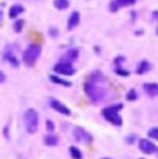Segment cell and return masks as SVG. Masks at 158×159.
Masks as SVG:
<instances>
[{
  "instance_id": "1",
  "label": "cell",
  "mask_w": 158,
  "mask_h": 159,
  "mask_svg": "<svg viewBox=\"0 0 158 159\" xmlns=\"http://www.w3.org/2000/svg\"><path fill=\"white\" fill-rule=\"evenodd\" d=\"M24 123H26V129H27L29 134H35L38 131L40 117H38L36 110H33V109L26 110V113H24Z\"/></svg>"
},
{
  "instance_id": "9",
  "label": "cell",
  "mask_w": 158,
  "mask_h": 159,
  "mask_svg": "<svg viewBox=\"0 0 158 159\" xmlns=\"http://www.w3.org/2000/svg\"><path fill=\"white\" fill-rule=\"evenodd\" d=\"M134 3H136V0H114V2L109 5V10L111 11H117L122 7H131Z\"/></svg>"
},
{
  "instance_id": "8",
  "label": "cell",
  "mask_w": 158,
  "mask_h": 159,
  "mask_svg": "<svg viewBox=\"0 0 158 159\" xmlns=\"http://www.w3.org/2000/svg\"><path fill=\"white\" fill-rule=\"evenodd\" d=\"M49 104H51V107H52V109H55L57 112H60L62 115H66V117H68V115H71L70 109L66 107V106H63L60 101H57V99H51V101H49Z\"/></svg>"
},
{
  "instance_id": "4",
  "label": "cell",
  "mask_w": 158,
  "mask_h": 159,
  "mask_svg": "<svg viewBox=\"0 0 158 159\" xmlns=\"http://www.w3.org/2000/svg\"><path fill=\"white\" fill-rule=\"evenodd\" d=\"M38 57H40V49H38V46H30V48L24 52V63H26L27 66H33Z\"/></svg>"
},
{
  "instance_id": "14",
  "label": "cell",
  "mask_w": 158,
  "mask_h": 159,
  "mask_svg": "<svg viewBox=\"0 0 158 159\" xmlns=\"http://www.w3.org/2000/svg\"><path fill=\"white\" fill-rule=\"evenodd\" d=\"M54 7L57 10H66L70 7V2L68 0H54Z\"/></svg>"
},
{
  "instance_id": "26",
  "label": "cell",
  "mask_w": 158,
  "mask_h": 159,
  "mask_svg": "<svg viewBox=\"0 0 158 159\" xmlns=\"http://www.w3.org/2000/svg\"><path fill=\"white\" fill-rule=\"evenodd\" d=\"M153 19H158V11H155V13H153Z\"/></svg>"
},
{
  "instance_id": "2",
  "label": "cell",
  "mask_w": 158,
  "mask_h": 159,
  "mask_svg": "<svg viewBox=\"0 0 158 159\" xmlns=\"http://www.w3.org/2000/svg\"><path fill=\"white\" fill-rule=\"evenodd\" d=\"M120 104L119 106H111V107H106V109H103V117L108 120V121H111L112 125H116V126H120L122 125V118H120V115H119V110H120Z\"/></svg>"
},
{
  "instance_id": "15",
  "label": "cell",
  "mask_w": 158,
  "mask_h": 159,
  "mask_svg": "<svg viewBox=\"0 0 158 159\" xmlns=\"http://www.w3.org/2000/svg\"><path fill=\"white\" fill-rule=\"evenodd\" d=\"M22 11H24V8H22L21 5H14V7L10 8V17H11V19H13V17H17V14H21Z\"/></svg>"
},
{
  "instance_id": "6",
  "label": "cell",
  "mask_w": 158,
  "mask_h": 159,
  "mask_svg": "<svg viewBox=\"0 0 158 159\" xmlns=\"http://www.w3.org/2000/svg\"><path fill=\"white\" fill-rule=\"evenodd\" d=\"M54 71L59 74H63V76H71V74H74V68L70 63H57L54 66Z\"/></svg>"
},
{
  "instance_id": "30",
  "label": "cell",
  "mask_w": 158,
  "mask_h": 159,
  "mask_svg": "<svg viewBox=\"0 0 158 159\" xmlns=\"http://www.w3.org/2000/svg\"><path fill=\"white\" fill-rule=\"evenodd\" d=\"M156 151H158V150H156Z\"/></svg>"
},
{
  "instance_id": "3",
  "label": "cell",
  "mask_w": 158,
  "mask_h": 159,
  "mask_svg": "<svg viewBox=\"0 0 158 159\" xmlns=\"http://www.w3.org/2000/svg\"><path fill=\"white\" fill-rule=\"evenodd\" d=\"M85 93L89 95V98L92 99L93 102H98V101H101L103 98H104V90L103 88H100L98 85H95V84H87L85 85Z\"/></svg>"
},
{
  "instance_id": "10",
  "label": "cell",
  "mask_w": 158,
  "mask_h": 159,
  "mask_svg": "<svg viewBox=\"0 0 158 159\" xmlns=\"http://www.w3.org/2000/svg\"><path fill=\"white\" fill-rule=\"evenodd\" d=\"M79 20H81V14H79L78 11L71 13V16H70V19H68V30H73V29L79 24Z\"/></svg>"
},
{
  "instance_id": "29",
  "label": "cell",
  "mask_w": 158,
  "mask_h": 159,
  "mask_svg": "<svg viewBox=\"0 0 158 159\" xmlns=\"http://www.w3.org/2000/svg\"><path fill=\"white\" fill-rule=\"evenodd\" d=\"M156 33H158V29H156Z\"/></svg>"
},
{
  "instance_id": "28",
  "label": "cell",
  "mask_w": 158,
  "mask_h": 159,
  "mask_svg": "<svg viewBox=\"0 0 158 159\" xmlns=\"http://www.w3.org/2000/svg\"><path fill=\"white\" fill-rule=\"evenodd\" d=\"M103 159H109V157H103Z\"/></svg>"
},
{
  "instance_id": "13",
  "label": "cell",
  "mask_w": 158,
  "mask_h": 159,
  "mask_svg": "<svg viewBox=\"0 0 158 159\" xmlns=\"http://www.w3.org/2000/svg\"><path fill=\"white\" fill-rule=\"evenodd\" d=\"M150 66H152V65H150L149 61H146V60H144V61H141V63H139V66L136 68V73H138V74H142V73H146V71H149V70H150Z\"/></svg>"
},
{
  "instance_id": "5",
  "label": "cell",
  "mask_w": 158,
  "mask_h": 159,
  "mask_svg": "<svg viewBox=\"0 0 158 159\" xmlns=\"http://www.w3.org/2000/svg\"><path fill=\"white\" fill-rule=\"evenodd\" d=\"M73 134H74V139L81 143H90L92 142V135H90L84 128H74Z\"/></svg>"
},
{
  "instance_id": "21",
  "label": "cell",
  "mask_w": 158,
  "mask_h": 159,
  "mask_svg": "<svg viewBox=\"0 0 158 159\" xmlns=\"http://www.w3.org/2000/svg\"><path fill=\"white\" fill-rule=\"evenodd\" d=\"M66 57H68L70 60H71V58H76V57H78V51H68V54H66Z\"/></svg>"
},
{
  "instance_id": "27",
  "label": "cell",
  "mask_w": 158,
  "mask_h": 159,
  "mask_svg": "<svg viewBox=\"0 0 158 159\" xmlns=\"http://www.w3.org/2000/svg\"><path fill=\"white\" fill-rule=\"evenodd\" d=\"M0 22H2V11H0Z\"/></svg>"
},
{
  "instance_id": "7",
  "label": "cell",
  "mask_w": 158,
  "mask_h": 159,
  "mask_svg": "<svg viewBox=\"0 0 158 159\" xmlns=\"http://www.w3.org/2000/svg\"><path fill=\"white\" fill-rule=\"evenodd\" d=\"M139 148H141V151L146 153V154H152V153L156 151L155 143H152V140H147V139H141V140H139Z\"/></svg>"
},
{
  "instance_id": "16",
  "label": "cell",
  "mask_w": 158,
  "mask_h": 159,
  "mask_svg": "<svg viewBox=\"0 0 158 159\" xmlns=\"http://www.w3.org/2000/svg\"><path fill=\"white\" fill-rule=\"evenodd\" d=\"M51 80H52V82H55V84L65 85V87H70V85H71V84H70L68 80H65V79H60V77H57V76H51Z\"/></svg>"
},
{
  "instance_id": "12",
  "label": "cell",
  "mask_w": 158,
  "mask_h": 159,
  "mask_svg": "<svg viewBox=\"0 0 158 159\" xmlns=\"http://www.w3.org/2000/svg\"><path fill=\"white\" fill-rule=\"evenodd\" d=\"M44 143L49 145V147H55L59 143V137H57V135H54V134H49V135L44 137Z\"/></svg>"
},
{
  "instance_id": "23",
  "label": "cell",
  "mask_w": 158,
  "mask_h": 159,
  "mask_svg": "<svg viewBox=\"0 0 158 159\" xmlns=\"http://www.w3.org/2000/svg\"><path fill=\"white\" fill-rule=\"evenodd\" d=\"M128 99H134V98H136V95H134V92H133V90H131V92L128 93V96H127Z\"/></svg>"
},
{
  "instance_id": "18",
  "label": "cell",
  "mask_w": 158,
  "mask_h": 159,
  "mask_svg": "<svg viewBox=\"0 0 158 159\" xmlns=\"http://www.w3.org/2000/svg\"><path fill=\"white\" fill-rule=\"evenodd\" d=\"M70 153H71L73 159H82V154H81V151L76 147H70Z\"/></svg>"
},
{
  "instance_id": "24",
  "label": "cell",
  "mask_w": 158,
  "mask_h": 159,
  "mask_svg": "<svg viewBox=\"0 0 158 159\" xmlns=\"http://www.w3.org/2000/svg\"><path fill=\"white\" fill-rule=\"evenodd\" d=\"M3 82H5V74L0 71V84H3Z\"/></svg>"
},
{
  "instance_id": "11",
  "label": "cell",
  "mask_w": 158,
  "mask_h": 159,
  "mask_svg": "<svg viewBox=\"0 0 158 159\" xmlns=\"http://www.w3.org/2000/svg\"><path fill=\"white\" fill-rule=\"evenodd\" d=\"M144 90H146V93L149 96H153V95L158 93V85L156 84H146L144 85Z\"/></svg>"
},
{
  "instance_id": "17",
  "label": "cell",
  "mask_w": 158,
  "mask_h": 159,
  "mask_svg": "<svg viewBox=\"0 0 158 159\" xmlns=\"http://www.w3.org/2000/svg\"><path fill=\"white\" fill-rule=\"evenodd\" d=\"M5 58H7V60H10V63H11L14 68H16V66H19V61H17V58L14 57V54L11 55L10 52H7V54H5Z\"/></svg>"
},
{
  "instance_id": "20",
  "label": "cell",
  "mask_w": 158,
  "mask_h": 159,
  "mask_svg": "<svg viewBox=\"0 0 158 159\" xmlns=\"http://www.w3.org/2000/svg\"><path fill=\"white\" fill-rule=\"evenodd\" d=\"M22 27H24V20H17L16 24H14V32H22Z\"/></svg>"
},
{
  "instance_id": "25",
  "label": "cell",
  "mask_w": 158,
  "mask_h": 159,
  "mask_svg": "<svg viewBox=\"0 0 158 159\" xmlns=\"http://www.w3.org/2000/svg\"><path fill=\"white\" fill-rule=\"evenodd\" d=\"M117 73H119V74H122V76H128V71H122V70H119Z\"/></svg>"
},
{
  "instance_id": "22",
  "label": "cell",
  "mask_w": 158,
  "mask_h": 159,
  "mask_svg": "<svg viewBox=\"0 0 158 159\" xmlns=\"http://www.w3.org/2000/svg\"><path fill=\"white\" fill-rule=\"evenodd\" d=\"M46 126H48V129H49V131H54V123H52L51 120H48V121H46Z\"/></svg>"
},
{
  "instance_id": "19",
  "label": "cell",
  "mask_w": 158,
  "mask_h": 159,
  "mask_svg": "<svg viewBox=\"0 0 158 159\" xmlns=\"http://www.w3.org/2000/svg\"><path fill=\"white\" fill-rule=\"evenodd\" d=\"M149 135H150L152 139L158 140V128H152V129H149Z\"/></svg>"
}]
</instances>
